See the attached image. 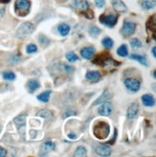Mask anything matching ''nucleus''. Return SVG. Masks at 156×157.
<instances>
[{"label": "nucleus", "mask_w": 156, "mask_h": 157, "mask_svg": "<svg viewBox=\"0 0 156 157\" xmlns=\"http://www.w3.org/2000/svg\"><path fill=\"white\" fill-rule=\"evenodd\" d=\"M93 63L94 65H97L102 67H109L111 66H119L120 63L116 62L111 56L109 52H101L99 55H97L93 59Z\"/></svg>", "instance_id": "obj_1"}, {"label": "nucleus", "mask_w": 156, "mask_h": 157, "mask_svg": "<svg viewBox=\"0 0 156 157\" xmlns=\"http://www.w3.org/2000/svg\"><path fill=\"white\" fill-rule=\"evenodd\" d=\"M110 134V126L106 121H97L93 125V135L99 140L106 139Z\"/></svg>", "instance_id": "obj_2"}, {"label": "nucleus", "mask_w": 156, "mask_h": 157, "mask_svg": "<svg viewBox=\"0 0 156 157\" xmlns=\"http://www.w3.org/2000/svg\"><path fill=\"white\" fill-rule=\"evenodd\" d=\"M72 7L75 10L79 11L80 13H82L87 18H93V13L90 9V4L85 0H73L72 1Z\"/></svg>", "instance_id": "obj_3"}, {"label": "nucleus", "mask_w": 156, "mask_h": 157, "mask_svg": "<svg viewBox=\"0 0 156 157\" xmlns=\"http://www.w3.org/2000/svg\"><path fill=\"white\" fill-rule=\"evenodd\" d=\"M31 3L29 0H17L15 3V10L17 16L25 17L28 15L30 11Z\"/></svg>", "instance_id": "obj_4"}, {"label": "nucleus", "mask_w": 156, "mask_h": 157, "mask_svg": "<svg viewBox=\"0 0 156 157\" xmlns=\"http://www.w3.org/2000/svg\"><path fill=\"white\" fill-rule=\"evenodd\" d=\"M119 19V16L115 15V13H108V15H101L99 17V21L100 23H102L108 27H114L115 25L117 24Z\"/></svg>", "instance_id": "obj_5"}, {"label": "nucleus", "mask_w": 156, "mask_h": 157, "mask_svg": "<svg viewBox=\"0 0 156 157\" xmlns=\"http://www.w3.org/2000/svg\"><path fill=\"white\" fill-rule=\"evenodd\" d=\"M34 31V25L31 22H24L18 27L17 35L19 38H25L32 34Z\"/></svg>", "instance_id": "obj_6"}, {"label": "nucleus", "mask_w": 156, "mask_h": 157, "mask_svg": "<svg viewBox=\"0 0 156 157\" xmlns=\"http://www.w3.org/2000/svg\"><path fill=\"white\" fill-rule=\"evenodd\" d=\"M146 32L150 39L156 40V16L152 15L146 22Z\"/></svg>", "instance_id": "obj_7"}, {"label": "nucleus", "mask_w": 156, "mask_h": 157, "mask_svg": "<svg viewBox=\"0 0 156 157\" xmlns=\"http://www.w3.org/2000/svg\"><path fill=\"white\" fill-rule=\"evenodd\" d=\"M93 151L98 156H102V157H107L110 156L112 153V149L110 147H108L107 145H103V144H97L94 145L93 147Z\"/></svg>", "instance_id": "obj_8"}, {"label": "nucleus", "mask_w": 156, "mask_h": 157, "mask_svg": "<svg viewBox=\"0 0 156 157\" xmlns=\"http://www.w3.org/2000/svg\"><path fill=\"white\" fill-rule=\"evenodd\" d=\"M124 86L126 87L127 90H129L130 92L136 93L140 90L141 83H140V81L137 79L128 77V78L124 79Z\"/></svg>", "instance_id": "obj_9"}, {"label": "nucleus", "mask_w": 156, "mask_h": 157, "mask_svg": "<svg viewBox=\"0 0 156 157\" xmlns=\"http://www.w3.org/2000/svg\"><path fill=\"white\" fill-rule=\"evenodd\" d=\"M135 30H136V24L130 21H127V20H124V26H123V28H121L120 32L124 36L128 37V36H131L132 34H134Z\"/></svg>", "instance_id": "obj_10"}, {"label": "nucleus", "mask_w": 156, "mask_h": 157, "mask_svg": "<svg viewBox=\"0 0 156 157\" xmlns=\"http://www.w3.org/2000/svg\"><path fill=\"white\" fill-rule=\"evenodd\" d=\"M25 120H26V114H21L13 120L15 124L18 129L19 133H21V136L24 137V131H25Z\"/></svg>", "instance_id": "obj_11"}, {"label": "nucleus", "mask_w": 156, "mask_h": 157, "mask_svg": "<svg viewBox=\"0 0 156 157\" xmlns=\"http://www.w3.org/2000/svg\"><path fill=\"white\" fill-rule=\"evenodd\" d=\"M113 112V104L111 102L105 101L98 110V114L101 116H110Z\"/></svg>", "instance_id": "obj_12"}, {"label": "nucleus", "mask_w": 156, "mask_h": 157, "mask_svg": "<svg viewBox=\"0 0 156 157\" xmlns=\"http://www.w3.org/2000/svg\"><path fill=\"white\" fill-rule=\"evenodd\" d=\"M138 112H139V104L137 102H133L127 109V118L130 120L135 119L136 116L138 115Z\"/></svg>", "instance_id": "obj_13"}, {"label": "nucleus", "mask_w": 156, "mask_h": 157, "mask_svg": "<svg viewBox=\"0 0 156 157\" xmlns=\"http://www.w3.org/2000/svg\"><path fill=\"white\" fill-rule=\"evenodd\" d=\"M80 53H81L82 58L90 60L94 55V53H96V49H94L93 46H86L81 49Z\"/></svg>", "instance_id": "obj_14"}, {"label": "nucleus", "mask_w": 156, "mask_h": 157, "mask_svg": "<svg viewBox=\"0 0 156 157\" xmlns=\"http://www.w3.org/2000/svg\"><path fill=\"white\" fill-rule=\"evenodd\" d=\"M55 149V144H54L53 142L51 141H47L45 143H44V144L42 145V147H40V155H44L46 153H48L49 151H52Z\"/></svg>", "instance_id": "obj_15"}, {"label": "nucleus", "mask_w": 156, "mask_h": 157, "mask_svg": "<svg viewBox=\"0 0 156 157\" xmlns=\"http://www.w3.org/2000/svg\"><path fill=\"white\" fill-rule=\"evenodd\" d=\"M112 5L115 11H117L118 13H124L127 11L126 5L121 0H112Z\"/></svg>", "instance_id": "obj_16"}, {"label": "nucleus", "mask_w": 156, "mask_h": 157, "mask_svg": "<svg viewBox=\"0 0 156 157\" xmlns=\"http://www.w3.org/2000/svg\"><path fill=\"white\" fill-rule=\"evenodd\" d=\"M86 79L91 82H97L101 79V74L98 71H91L86 73Z\"/></svg>", "instance_id": "obj_17"}, {"label": "nucleus", "mask_w": 156, "mask_h": 157, "mask_svg": "<svg viewBox=\"0 0 156 157\" xmlns=\"http://www.w3.org/2000/svg\"><path fill=\"white\" fill-rule=\"evenodd\" d=\"M142 101H143L144 105L147 107H151L155 104V99L151 94H144L142 97Z\"/></svg>", "instance_id": "obj_18"}, {"label": "nucleus", "mask_w": 156, "mask_h": 157, "mask_svg": "<svg viewBox=\"0 0 156 157\" xmlns=\"http://www.w3.org/2000/svg\"><path fill=\"white\" fill-rule=\"evenodd\" d=\"M110 98V94L109 92H108V90H105L103 92V94L100 95V97L93 102V106H97V105H99L100 103H102V102H105L107 99H109Z\"/></svg>", "instance_id": "obj_19"}, {"label": "nucleus", "mask_w": 156, "mask_h": 157, "mask_svg": "<svg viewBox=\"0 0 156 157\" xmlns=\"http://www.w3.org/2000/svg\"><path fill=\"white\" fill-rule=\"evenodd\" d=\"M27 87H28L29 92L32 94L40 88V83H39V81H37L35 79H30L28 82H27Z\"/></svg>", "instance_id": "obj_20"}, {"label": "nucleus", "mask_w": 156, "mask_h": 157, "mask_svg": "<svg viewBox=\"0 0 156 157\" xmlns=\"http://www.w3.org/2000/svg\"><path fill=\"white\" fill-rule=\"evenodd\" d=\"M155 0H142L141 5L145 10H151L155 7Z\"/></svg>", "instance_id": "obj_21"}, {"label": "nucleus", "mask_w": 156, "mask_h": 157, "mask_svg": "<svg viewBox=\"0 0 156 157\" xmlns=\"http://www.w3.org/2000/svg\"><path fill=\"white\" fill-rule=\"evenodd\" d=\"M131 59H134L138 61V62L142 65H144L145 67H147L148 66V63H147V60L146 58L144 56V55H139V54H132V55L130 56Z\"/></svg>", "instance_id": "obj_22"}, {"label": "nucleus", "mask_w": 156, "mask_h": 157, "mask_svg": "<svg viewBox=\"0 0 156 157\" xmlns=\"http://www.w3.org/2000/svg\"><path fill=\"white\" fill-rule=\"evenodd\" d=\"M70 26L67 25V24H66V23H61V24L58 26V31H59V33H60L63 37L67 36V34L70 33Z\"/></svg>", "instance_id": "obj_23"}, {"label": "nucleus", "mask_w": 156, "mask_h": 157, "mask_svg": "<svg viewBox=\"0 0 156 157\" xmlns=\"http://www.w3.org/2000/svg\"><path fill=\"white\" fill-rule=\"evenodd\" d=\"M50 94H51V91H45V92H44V93H42L38 95V99L40 102H44L45 103V102H48Z\"/></svg>", "instance_id": "obj_24"}, {"label": "nucleus", "mask_w": 156, "mask_h": 157, "mask_svg": "<svg viewBox=\"0 0 156 157\" xmlns=\"http://www.w3.org/2000/svg\"><path fill=\"white\" fill-rule=\"evenodd\" d=\"M101 44H102V45L104 47H106V48L108 49H111L113 48V46H114V42H113V40L109 37H106L102 40V42H101Z\"/></svg>", "instance_id": "obj_25"}, {"label": "nucleus", "mask_w": 156, "mask_h": 157, "mask_svg": "<svg viewBox=\"0 0 156 157\" xmlns=\"http://www.w3.org/2000/svg\"><path fill=\"white\" fill-rule=\"evenodd\" d=\"M37 116L39 117H42L44 119H49L52 117V112H50L49 110H46V109H44V110H40L37 113Z\"/></svg>", "instance_id": "obj_26"}, {"label": "nucleus", "mask_w": 156, "mask_h": 157, "mask_svg": "<svg viewBox=\"0 0 156 157\" xmlns=\"http://www.w3.org/2000/svg\"><path fill=\"white\" fill-rule=\"evenodd\" d=\"M117 53L119 54L120 56L121 57H126L128 55V50H127V47L125 44H123V45H120L118 50H117Z\"/></svg>", "instance_id": "obj_27"}, {"label": "nucleus", "mask_w": 156, "mask_h": 157, "mask_svg": "<svg viewBox=\"0 0 156 157\" xmlns=\"http://www.w3.org/2000/svg\"><path fill=\"white\" fill-rule=\"evenodd\" d=\"M86 155H87V151L84 147H78L76 148L75 152H74V156H76V157H84Z\"/></svg>", "instance_id": "obj_28"}, {"label": "nucleus", "mask_w": 156, "mask_h": 157, "mask_svg": "<svg viewBox=\"0 0 156 157\" xmlns=\"http://www.w3.org/2000/svg\"><path fill=\"white\" fill-rule=\"evenodd\" d=\"M130 45H131V47L133 49H138V48H141V47H142V43L140 42L139 39L134 38V39L131 40Z\"/></svg>", "instance_id": "obj_29"}, {"label": "nucleus", "mask_w": 156, "mask_h": 157, "mask_svg": "<svg viewBox=\"0 0 156 157\" xmlns=\"http://www.w3.org/2000/svg\"><path fill=\"white\" fill-rule=\"evenodd\" d=\"M66 58H67V60L69 61V62H75V61H77L78 60V57H77V55L74 52H67V54H66Z\"/></svg>", "instance_id": "obj_30"}, {"label": "nucleus", "mask_w": 156, "mask_h": 157, "mask_svg": "<svg viewBox=\"0 0 156 157\" xmlns=\"http://www.w3.org/2000/svg\"><path fill=\"white\" fill-rule=\"evenodd\" d=\"M89 33L92 37H97V35H99V34L101 33V30L99 28H97V26H92L89 30Z\"/></svg>", "instance_id": "obj_31"}, {"label": "nucleus", "mask_w": 156, "mask_h": 157, "mask_svg": "<svg viewBox=\"0 0 156 157\" xmlns=\"http://www.w3.org/2000/svg\"><path fill=\"white\" fill-rule=\"evenodd\" d=\"M3 78L6 80H13L16 78L15 73H13L12 71H5L3 73Z\"/></svg>", "instance_id": "obj_32"}, {"label": "nucleus", "mask_w": 156, "mask_h": 157, "mask_svg": "<svg viewBox=\"0 0 156 157\" xmlns=\"http://www.w3.org/2000/svg\"><path fill=\"white\" fill-rule=\"evenodd\" d=\"M39 42L43 45H48L49 44V40L44 35H40L39 36Z\"/></svg>", "instance_id": "obj_33"}, {"label": "nucleus", "mask_w": 156, "mask_h": 157, "mask_svg": "<svg viewBox=\"0 0 156 157\" xmlns=\"http://www.w3.org/2000/svg\"><path fill=\"white\" fill-rule=\"evenodd\" d=\"M37 50H38L37 46L35 44H28L26 47V52L27 53H34V52H36Z\"/></svg>", "instance_id": "obj_34"}, {"label": "nucleus", "mask_w": 156, "mask_h": 157, "mask_svg": "<svg viewBox=\"0 0 156 157\" xmlns=\"http://www.w3.org/2000/svg\"><path fill=\"white\" fill-rule=\"evenodd\" d=\"M94 3L97 6V8H103L105 5V0H94Z\"/></svg>", "instance_id": "obj_35"}, {"label": "nucleus", "mask_w": 156, "mask_h": 157, "mask_svg": "<svg viewBox=\"0 0 156 157\" xmlns=\"http://www.w3.org/2000/svg\"><path fill=\"white\" fill-rule=\"evenodd\" d=\"M6 155H7V151H6V149L0 147V157H4V156H6Z\"/></svg>", "instance_id": "obj_36"}, {"label": "nucleus", "mask_w": 156, "mask_h": 157, "mask_svg": "<svg viewBox=\"0 0 156 157\" xmlns=\"http://www.w3.org/2000/svg\"><path fill=\"white\" fill-rule=\"evenodd\" d=\"M151 50H152V55H153V57L155 58V57H156V47L153 46Z\"/></svg>", "instance_id": "obj_37"}, {"label": "nucleus", "mask_w": 156, "mask_h": 157, "mask_svg": "<svg viewBox=\"0 0 156 157\" xmlns=\"http://www.w3.org/2000/svg\"><path fill=\"white\" fill-rule=\"evenodd\" d=\"M69 137H70V139H76V136H75V135H73V134H70V135H69Z\"/></svg>", "instance_id": "obj_38"}, {"label": "nucleus", "mask_w": 156, "mask_h": 157, "mask_svg": "<svg viewBox=\"0 0 156 157\" xmlns=\"http://www.w3.org/2000/svg\"><path fill=\"white\" fill-rule=\"evenodd\" d=\"M10 0H0V3H8Z\"/></svg>", "instance_id": "obj_39"}, {"label": "nucleus", "mask_w": 156, "mask_h": 157, "mask_svg": "<svg viewBox=\"0 0 156 157\" xmlns=\"http://www.w3.org/2000/svg\"><path fill=\"white\" fill-rule=\"evenodd\" d=\"M57 2H60V3H64V2H66V1H67V0H56Z\"/></svg>", "instance_id": "obj_40"}]
</instances>
